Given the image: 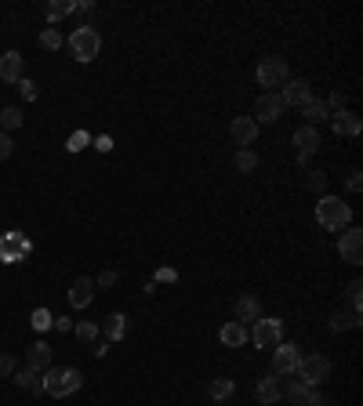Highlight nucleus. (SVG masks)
Instances as JSON below:
<instances>
[{"label":"nucleus","instance_id":"nucleus-4","mask_svg":"<svg viewBox=\"0 0 363 406\" xmlns=\"http://www.w3.org/2000/svg\"><path fill=\"white\" fill-rule=\"evenodd\" d=\"M283 337L280 319H255V327L247 330V341H255V348H276Z\"/></svg>","mask_w":363,"mask_h":406},{"label":"nucleus","instance_id":"nucleus-10","mask_svg":"<svg viewBox=\"0 0 363 406\" xmlns=\"http://www.w3.org/2000/svg\"><path fill=\"white\" fill-rule=\"evenodd\" d=\"M338 254L345 265H360L363 262V232L360 229H345L338 239Z\"/></svg>","mask_w":363,"mask_h":406},{"label":"nucleus","instance_id":"nucleus-20","mask_svg":"<svg viewBox=\"0 0 363 406\" xmlns=\"http://www.w3.org/2000/svg\"><path fill=\"white\" fill-rule=\"evenodd\" d=\"M73 11H76L73 0H47V4H44V19L55 26V22H62V19H69Z\"/></svg>","mask_w":363,"mask_h":406},{"label":"nucleus","instance_id":"nucleus-36","mask_svg":"<svg viewBox=\"0 0 363 406\" xmlns=\"http://www.w3.org/2000/svg\"><path fill=\"white\" fill-rule=\"evenodd\" d=\"M11 373H15V355L0 352V378H11Z\"/></svg>","mask_w":363,"mask_h":406},{"label":"nucleus","instance_id":"nucleus-32","mask_svg":"<svg viewBox=\"0 0 363 406\" xmlns=\"http://www.w3.org/2000/svg\"><path fill=\"white\" fill-rule=\"evenodd\" d=\"M19 91H22V99H26V102H37V94H40V91H37V84H33L29 76H22V80H19Z\"/></svg>","mask_w":363,"mask_h":406},{"label":"nucleus","instance_id":"nucleus-41","mask_svg":"<svg viewBox=\"0 0 363 406\" xmlns=\"http://www.w3.org/2000/svg\"><path fill=\"white\" fill-rule=\"evenodd\" d=\"M175 280H178L175 269H160V272H156V283H175Z\"/></svg>","mask_w":363,"mask_h":406},{"label":"nucleus","instance_id":"nucleus-1","mask_svg":"<svg viewBox=\"0 0 363 406\" xmlns=\"http://www.w3.org/2000/svg\"><path fill=\"white\" fill-rule=\"evenodd\" d=\"M81 384H84V378H81V370H73V366H51V370H44V392L55 396V399L73 396Z\"/></svg>","mask_w":363,"mask_h":406},{"label":"nucleus","instance_id":"nucleus-38","mask_svg":"<svg viewBox=\"0 0 363 406\" xmlns=\"http://www.w3.org/2000/svg\"><path fill=\"white\" fill-rule=\"evenodd\" d=\"M113 283H117V272H113V269H105L99 280H94V287H113Z\"/></svg>","mask_w":363,"mask_h":406},{"label":"nucleus","instance_id":"nucleus-26","mask_svg":"<svg viewBox=\"0 0 363 406\" xmlns=\"http://www.w3.org/2000/svg\"><path fill=\"white\" fill-rule=\"evenodd\" d=\"M236 392V384L229 381V378H218V381H211V399H218V403H226L229 396Z\"/></svg>","mask_w":363,"mask_h":406},{"label":"nucleus","instance_id":"nucleus-8","mask_svg":"<svg viewBox=\"0 0 363 406\" xmlns=\"http://www.w3.org/2000/svg\"><path fill=\"white\" fill-rule=\"evenodd\" d=\"M305 355L298 352V345H276L273 352V373H280V378H291V373L302 366Z\"/></svg>","mask_w":363,"mask_h":406},{"label":"nucleus","instance_id":"nucleus-16","mask_svg":"<svg viewBox=\"0 0 363 406\" xmlns=\"http://www.w3.org/2000/svg\"><path fill=\"white\" fill-rule=\"evenodd\" d=\"M91 301H94V280L81 276V280L69 287V305H73V308H87Z\"/></svg>","mask_w":363,"mask_h":406},{"label":"nucleus","instance_id":"nucleus-43","mask_svg":"<svg viewBox=\"0 0 363 406\" xmlns=\"http://www.w3.org/2000/svg\"><path fill=\"white\" fill-rule=\"evenodd\" d=\"M349 189H353V192H360V189H363V178H360V171H353V174H349Z\"/></svg>","mask_w":363,"mask_h":406},{"label":"nucleus","instance_id":"nucleus-15","mask_svg":"<svg viewBox=\"0 0 363 406\" xmlns=\"http://www.w3.org/2000/svg\"><path fill=\"white\" fill-rule=\"evenodd\" d=\"M258 399H262L265 406H273V403L283 399V378H280V373H269V378L258 381Z\"/></svg>","mask_w":363,"mask_h":406},{"label":"nucleus","instance_id":"nucleus-3","mask_svg":"<svg viewBox=\"0 0 363 406\" xmlns=\"http://www.w3.org/2000/svg\"><path fill=\"white\" fill-rule=\"evenodd\" d=\"M69 51L76 62H94L102 51V37H99V29L94 26H81V29H73V37H69Z\"/></svg>","mask_w":363,"mask_h":406},{"label":"nucleus","instance_id":"nucleus-40","mask_svg":"<svg viewBox=\"0 0 363 406\" xmlns=\"http://www.w3.org/2000/svg\"><path fill=\"white\" fill-rule=\"evenodd\" d=\"M51 327H55V330H62V334H69V330H73V323H69V316H55V319H51Z\"/></svg>","mask_w":363,"mask_h":406},{"label":"nucleus","instance_id":"nucleus-14","mask_svg":"<svg viewBox=\"0 0 363 406\" xmlns=\"http://www.w3.org/2000/svg\"><path fill=\"white\" fill-rule=\"evenodd\" d=\"M280 99H283V105H305L312 99V87L305 84V80H287Z\"/></svg>","mask_w":363,"mask_h":406},{"label":"nucleus","instance_id":"nucleus-6","mask_svg":"<svg viewBox=\"0 0 363 406\" xmlns=\"http://www.w3.org/2000/svg\"><path fill=\"white\" fill-rule=\"evenodd\" d=\"M287 80H291V73H287V62H283V58H265L258 66V84L262 87L273 91V87H283Z\"/></svg>","mask_w":363,"mask_h":406},{"label":"nucleus","instance_id":"nucleus-29","mask_svg":"<svg viewBox=\"0 0 363 406\" xmlns=\"http://www.w3.org/2000/svg\"><path fill=\"white\" fill-rule=\"evenodd\" d=\"M40 47H44V51H58V47H62V33H58V29H44V33H40Z\"/></svg>","mask_w":363,"mask_h":406},{"label":"nucleus","instance_id":"nucleus-37","mask_svg":"<svg viewBox=\"0 0 363 406\" xmlns=\"http://www.w3.org/2000/svg\"><path fill=\"white\" fill-rule=\"evenodd\" d=\"M327 109H335V112H341L345 109V94L341 91H335V94H330V102H323Z\"/></svg>","mask_w":363,"mask_h":406},{"label":"nucleus","instance_id":"nucleus-44","mask_svg":"<svg viewBox=\"0 0 363 406\" xmlns=\"http://www.w3.org/2000/svg\"><path fill=\"white\" fill-rule=\"evenodd\" d=\"M94 149H102V153H109V149H113V138H99V142H94Z\"/></svg>","mask_w":363,"mask_h":406},{"label":"nucleus","instance_id":"nucleus-7","mask_svg":"<svg viewBox=\"0 0 363 406\" xmlns=\"http://www.w3.org/2000/svg\"><path fill=\"white\" fill-rule=\"evenodd\" d=\"M283 109H287V105H283L280 94L276 91H265L262 99L255 102V117H251V120H255V124H276L283 117Z\"/></svg>","mask_w":363,"mask_h":406},{"label":"nucleus","instance_id":"nucleus-17","mask_svg":"<svg viewBox=\"0 0 363 406\" xmlns=\"http://www.w3.org/2000/svg\"><path fill=\"white\" fill-rule=\"evenodd\" d=\"M255 319H262V301L255 298V294H244L240 301H236V323H255Z\"/></svg>","mask_w":363,"mask_h":406},{"label":"nucleus","instance_id":"nucleus-34","mask_svg":"<svg viewBox=\"0 0 363 406\" xmlns=\"http://www.w3.org/2000/svg\"><path fill=\"white\" fill-rule=\"evenodd\" d=\"M305 185H309L312 192H323V189H327V174H320V171H312V174L305 178Z\"/></svg>","mask_w":363,"mask_h":406},{"label":"nucleus","instance_id":"nucleus-25","mask_svg":"<svg viewBox=\"0 0 363 406\" xmlns=\"http://www.w3.org/2000/svg\"><path fill=\"white\" fill-rule=\"evenodd\" d=\"M283 392H287V399H291V403L298 406V403H305V399H309L312 392H316V388H309L305 381H291L287 388H283Z\"/></svg>","mask_w":363,"mask_h":406},{"label":"nucleus","instance_id":"nucleus-19","mask_svg":"<svg viewBox=\"0 0 363 406\" xmlns=\"http://www.w3.org/2000/svg\"><path fill=\"white\" fill-rule=\"evenodd\" d=\"M15 384L26 388V392H33V396H44V373L33 370V366H26V370L15 373Z\"/></svg>","mask_w":363,"mask_h":406},{"label":"nucleus","instance_id":"nucleus-42","mask_svg":"<svg viewBox=\"0 0 363 406\" xmlns=\"http://www.w3.org/2000/svg\"><path fill=\"white\" fill-rule=\"evenodd\" d=\"M298 406H327V399H323V396H316V392H312V396H309L305 403H298Z\"/></svg>","mask_w":363,"mask_h":406},{"label":"nucleus","instance_id":"nucleus-28","mask_svg":"<svg viewBox=\"0 0 363 406\" xmlns=\"http://www.w3.org/2000/svg\"><path fill=\"white\" fill-rule=\"evenodd\" d=\"M255 167H258V156L251 153V149H240V153H236V171L251 174V171H255Z\"/></svg>","mask_w":363,"mask_h":406},{"label":"nucleus","instance_id":"nucleus-21","mask_svg":"<svg viewBox=\"0 0 363 406\" xmlns=\"http://www.w3.org/2000/svg\"><path fill=\"white\" fill-rule=\"evenodd\" d=\"M218 337H222V345L240 348V345H247V327L244 323H226V327L218 330Z\"/></svg>","mask_w":363,"mask_h":406},{"label":"nucleus","instance_id":"nucleus-39","mask_svg":"<svg viewBox=\"0 0 363 406\" xmlns=\"http://www.w3.org/2000/svg\"><path fill=\"white\" fill-rule=\"evenodd\" d=\"M11 149H15V142H11L4 131H0V160H8V156H11Z\"/></svg>","mask_w":363,"mask_h":406},{"label":"nucleus","instance_id":"nucleus-12","mask_svg":"<svg viewBox=\"0 0 363 406\" xmlns=\"http://www.w3.org/2000/svg\"><path fill=\"white\" fill-rule=\"evenodd\" d=\"M229 135H233L236 145H244V149H247V145H255V138H258V124L251 117H236L233 127H229Z\"/></svg>","mask_w":363,"mask_h":406},{"label":"nucleus","instance_id":"nucleus-13","mask_svg":"<svg viewBox=\"0 0 363 406\" xmlns=\"http://www.w3.org/2000/svg\"><path fill=\"white\" fill-rule=\"evenodd\" d=\"M22 55L19 51H4L0 55V80H4V84H19L22 80Z\"/></svg>","mask_w":363,"mask_h":406},{"label":"nucleus","instance_id":"nucleus-9","mask_svg":"<svg viewBox=\"0 0 363 406\" xmlns=\"http://www.w3.org/2000/svg\"><path fill=\"white\" fill-rule=\"evenodd\" d=\"M29 251H33V243H29L22 232H4L0 236V262H22Z\"/></svg>","mask_w":363,"mask_h":406},{"label":"nucleus","instance_id":"nucleus-30","mask_svg":"<svg viewBox=\"0 0 363 406\" xmlns=\"http://www.w3.org/2000/svg\"><path fill=\"white\" fill-rule=\"evenodd\" d=\"M84 145H91V135H87V131H73V135L66 138V149H69V153H81Z\"/></svg>","mask_w":363,"mask_h":406},{"label":"nucleus","instance_id":"nucleus-31","mask_svg":"<svg viewBox=\"0 0 363 406\" xmlns=\"http://www.w3.org/2000/svg\"><path fill=\"white\" fill-rule=\"evenodd\" d=\"M73 334L81 337V341H94V337H99V327H94V323H76Z\"/></svg>","mask_w":363,"mask_h":406},{"label":"nucleus","instance_id":"nucleus-2","mask_svg":"<svg viewBox=\"0 0 363 406\" xmlns=\"http://www.w3.org/2000/svg\"><path fill=\"white\" fill-rule=\"evenodd\" d=\"M316 221L323 225V229L341 232L345 225L353 221V207H349V203H341L338 196H323V200L316 203Z\"/></svg>","mask_w":363,"mask_h":406},{"label":"nucleus","instance_id":"nucleus-35","mask_svg":"<svg viewBox=\"0 0 363 406\" xmlns=\"http://www.w3.org/2000/svg\"><path fill=\"white\" fill-rule=\"evenodd\" d=\"M360 290H363V283H360V280H353V283H349V301H353V316H360Z\"/></svg>","mask_w":363,"mask_h":406},{"label":"nucleus","instance_id":"nucleus-27","mask_svg":"<svg viewBox=\"0 0 363 406\" xmlns=\"http://www.w3.org/2000/svg\"><path fill=\"white\" fill-rule=\"evenodd\" d=\"M0 124H4V131H15V127H22V109L8 105L4 112H0Z\"/></svg>","mask_w":363,"mask_h":406},{"label":"nucleus","instance_id":"nucleus-11","mask_svg":"<svg viewBox=\"0 0 363 406\" xmlns=\"http://www.w3.org/2000/svg\"><path fill=\"white\" fill-rule=\"evenodd\" d=\"M327 120H330V127H335V135H338V138H341V135H345V138H356V135L363 131L360 117H353V112H345V109H341V112H330Z\"/></svg>","mask_w":363,"mask_h":406},{"label":"nucleus","instance_id":"nucleus-5","mask_svg":"<svg viewBox=\"0 0 363 406\" xmlns=\"http://www.w3.org/2000/svg\"><path fill=\"white\" fill-rule=\"evenodd\" d=\"M294 373H298V381H305L309 388H316L320 381H327L330 360H327V355H309V360H302V366H298Z\"/></svg>","mask_w":363,"mask_h":406},{"label":"nucleus","instance_id":"nucleus-23","mask_svg":"<svg viewBox=\"0 0 363 406\" xmlns=\"http://www.w3.org/2000/svg\"><path fill=\"white\" fill-rule=\"evenodd\" d=\"M102 334H105V341H120L124 334H128V316H124V312H113V316L105 319Z\"/></svg>","mask_w":363,"mask_h":406},{"label":"nucleus","instance_id":"nucleus-18","mask_svg":"<svg viewBox=\"0 0 363 406\" xmlns=\"http://www.w3.org/2000/svg\"><path fill=\"white\" fill-rule=\"evenodd\" d=\"M294 145H298V153H302V156H312V153H316L320 149V135H316V127H298V131H294Z\"/></svg>","mask_w":363,"mask_h":406},{"label":"nucleus","instance_id":"nucleus-22","mask_svg":"<svg viewBox=\"0 0 363 406\" xmlns=\"http://www.w3.org/2000/svg\"><path fill=\"white\" fill-rule=\"evenodd\" d=\"M26 366H33V370H40V373L51 370V348H47L44 341H37V345L29 348V363H26Z\"/></svg>","mask_w":363,"mask_h":406},{"label":"nucleus","instance_id":"nucleus-33","mask_svg":"<svg viewBox=\"0 0 363 406\" xmlns=\"http://www.w3.org/2000/svg\"><path fill=\"white\" fill-rule=\"evenodd\" d=\"M51 312H47V308H37V312H33V330H47V327H51Z\"/></svg>","mask_w":363,"mask_h":406},{"label":"nucleus","instance_id":"nucleus-24","mask_svg":"<svg viewBox=\"0 0 363 406\" xmlns=\"http://www.w3.org/2000/svg\"><path fill=\"white\" fill-rule=\"evenodd\" d=\"M302 112H305V120H309V127H316L320 120H327V117H330V109H327L323 102H316V99H309V102L302 105Z\"/></svg>","mask_w":363,"mask_h":406}]
</instances>
